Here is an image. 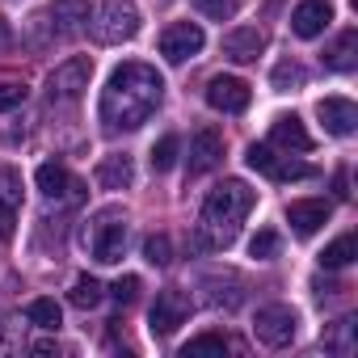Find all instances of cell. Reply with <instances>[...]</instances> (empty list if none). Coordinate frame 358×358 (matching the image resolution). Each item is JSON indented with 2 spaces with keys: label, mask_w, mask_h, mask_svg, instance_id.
Segmentation results:
<instances>
[{
  "label": "cell",
  "mask_w": 358,
  "mask_h": 358,
  "mask_svg": "<svg viewBox=\"0 0 358 358\" xmlns=\"http://www.w3.org/2000/svg\"><path fill=\"white\" fill-rule=\"evenodd\" d=\"M354 257H358V241H354V232H345V236H337L333 245H324L320 266H324V270H341V266H350Z\"/></svg>",
  "instance_id": "obj_22"
},
{
  "label": "cell",
  "mask_w": 358,
  "mask_h": 358,
  "mask_svg": "<svg viewBox=\"0 0 358 358\" xmlns=\"http://www.w3.org/2000/svg\"><path fill=\"white\" fill-rule=\"evenodd\" d=\"M354 64H358V30H341L337 43L324 51V68H333V72H350Z\"/></svg>",
  "instance_id": "obj_21"
},
{
  "label": "cell",
  "mask_w": 358,
  "mask_h": 358,
  "mask_svg": "<svg viewBox=\"0 0 358 358\" xmlns=\"http://www.w3.org/2000/svg\"><path fill=\"white\" fill-rule=\"evenodd\" d=\"M101 295H106V291H101V282H97V278H89V274H80V278L72 282V291H68V299H72L76 308H97V303H101Z\"/></svg>",
  "instance_id": "obj_25"
},
{
  "label": "cell",
  "mask_w": 358,
  "mask_h": 358,
  "mask_svg": "<svg viewBox=\"0 0 358 358\" xmlns=\"http://www.w3.org/2000/svg\"><path fill=\"white\" fill-rule=\"evenodd\" d=\"M177 152H182V139L177 135H164L160 143H152V169L156 173H169L177 164Z\"/></svg>",
  "instance_id": "obj_27"
},
{
  "label": "cell",
  "mask_w": 358,
  "mask_h": 358,
  "mask_svg": "<svg viewBox=\"0 0 358 358\" xmlns=\"http://www.w3.org/2000/svg\"><path fill=\"white\" fill-rule=\"evenodd\" d=\"M203 43H207V34H203L199 22H173V26L160 34V55H164L169 64H186V59H194V55L203 51Z\"/></svg>",
  "instance_id": "obj_7"
},
{
  "label": "cell",
  "mask_w": 358,
  "mask_h": 358,
  "mask_svg": "<svg viewBox=\"0 0 358 358\" xmlns=\"http://www.w3.org/2000/svg\"><path fill=\"white\" fill-rule=\"evenodd\" d=\"M30 350H34V354H43V358H51V354H59V345H55V341H34Z\"/></svg>",
  "instance_id": "obj_34"
},
{
  "label": "cell",
  "mask_w": 358,
  "mask_h": 358,
  "mask_svg": "<svg viewBox=\"0 0 358 358\" xmlns=\"http://www.w3.org/2000/svg\"><path fill=\"white\" fill-rule=\"evenodd\" d=\"M89 76H93V59H85V55L59 64V68L51 72V80H47L51 101H76V97L89 89Z\"/></svg>",
  "instance_id": "obj_8"
},
{
  "label": "cell",
  "mask_w": 358,
  "mask_h": 358,
  "mask_svg": "<svg viewBox=\"0 0 358 358\" xmlns=\"http://www.w3.org/2000/svg\"><path fill=\"white\" fill-rule=\"evenodd\" d=\"M135 182V169H131V156H106L97 164V186L101 190H127Z\"/></svg>",
  "instance_id": "obj_19"
},
{
  "label": "cell",
  "mask_w": 358,
  "mask_h": 358,
  "mask_svg": "<svg viewBox=\"0 0 358 358\" xmlns=\"http://www.w3.org/2000/svg\"><path fill=\"white\" fill-rule=\"evenodd\" d=\"M270 143H278V148H287V152H312V135L303 131V122H299L295 114L274 118V127H270Z\"/></svg>",
  "instance_id": "obj_18"
},
{
  "label": "cell",
  "mask_w": 358,
  "mask_h": 358,
  "mask_svg": "<svg viewBox=\"0 0 358 358\" xmlns=\"http://www.w3.org/2000/svg\"><path fill=\"white\" fill-rule=\"evenodd\" d=\"M135 30H139L135 0H106V5L97 9V17H93V38L101 47H118V43L135 38Z\"/></svg>",
  "instance_id": "obj_3"
},
{
  "label": "cell",
  "mask_w": 358,
  "mask_h": 358,
  "mask_svg": "<svg viewBox=\"0 0 358 358\" xmlns=\"http://www.w3.org/2000/svg\"><path fill=\"white\" fill-rule=\"evenodd\" d=\"M220 160H224V135L215 127H199L194 139H190V177L211 173Z\"/></svg>",
  "instance_id": "obj_11"
},
{
  "label": "cell",
  "mask_w": 358,
  "mask_h": 358,
  "mask_svg": "<svg viewBox=\"0 0 358 358\" xmlns=\"http://www.w3.org/2000/svg\"><path fill=\"white\" fill-rule=\"evenodd\" d=\"M249 85L241 80V76H211V85H207V106L211 110H220V114H241V110H249Z\"/></svg>",
  "instance_id": "obj_10"
},
{
  "label": "cell",
  "mask_w": 358,
  "mask_h": 358,
  "mask_svg": "<svg viewBox=\"0 0 358 358\" xmlns=\"http://www.w3.org/2000/svg\"><path fill=\"white\" fill-rule=\"evenodd\" d=\"M245 160H249V169L266 173L270 182H308V177H316L312 164H303V160H287V156H274V148H266V143H253V148L245 152Z\"/></svg>",
  "instance_id": "obj_6"
},
{
  "label": "cell",
  "mask_w": 358,
  "mask_h": 358,
  "mask_svg": "<svg viewBox=\"0 0 358 358\" xmlns=\"http://www.w3.org/2000/svg\"><path fill=\"white\" fill-rule=\"evenodd\" d=\"M5 47H13V30H9L5 17H0V51H5Z\"/></svg>",
  "instance_id": "obj_35"
},
{
  "label": "cell",
  "mask_w": 358,
  "mask_h": 358,
  "mask_svg": "<svg viewBox=\"0 0 358 358\" xmlns=\"http://www.w3.org/2000/svg\"><path fill=\"white\" fill-rule=\"evenodd\" d=\"M262 51H266V34H262L257 26H241V30L224 34V55H228L232 64H253Z\"/></svg>",
  "instance_id": "obj_17"
},
{
  "label": "cell",
  "mask_w": 358,
  "mask_h": 358,
  "mask_svg": "<svg viewBox=\"0 0 358 358\" xmlns=\"http://www.w3.org/2000/svg\"><path fill=\"white\" fill-rule=\"evenodd\" d=\"M17 207H22V177L13 169H0V241H9L17 228Z\"/></svg>",
  "instance_id": "obj_14"
},
{
  "label": "cell",
  "mask_w": 358,
  "mask_h": 358,
  "mask_svg": "<svg viewBox=\"0 0 358 358\" xmlns=\"http://www.w3.org/2000/svg\"><path fill=\"white\" fill-rule=\"evenodd\" d=\"M253 211V190L245 186V182H224L220 190H211L207 194V203H203V245H211V249H228L236 236H241V224H245V215Z\"/></svg>",
  "instance_id": "obj_2"
},
{
  "label": "cell",
  "mask_w": 358,
  "mask_h": 358,
  "mask_svg": "<svg viewBox=\"0 0 358 358\" xmlns=\"http://www.w3.org/2000/svg\"><path fill=\"white\" fill-rule=\"evenodd\" d=\"M135 295H139V278H135V274H122V278L110 287V299H114V303H135Z\"/></svg>",
  "instance_id": "obj_32"
},
{
  "label": "cell",
  "mask_w": 358,
  "mask_h": 358,
  "mask_svg": "<svg viewBox=\"0 0 358 358\" xmlns=\"http://www.w3.org/2000/svg\"><path fill=\"white\" fill-rule=\"evenodd\" d=\"M89 249H93V257H97L101 266L122 262V253H127V224L118 220V211H101V215L93 220V228H89Z\"/></svg>",
  "instance_id": "obj_4"
},
{
  "label": "cell",
  "mask_w": 358,
  "mask_h": 358,
  "mask_svg": "<svg viewBox=\"0 0 358 358\" xmlns=\"http://www.w3.org/2000/svg\"><path fill=\"white\" fill-rule=\"evenodd\" d=\"M26 101V89L22 85H0V110H13Z\"/></svg>",
  "instance_id": "obj_33"
},
{
  "label": "cell",
  "mask_w": 358,
  "mask_h": 358,
  "mask_svg": "<svg viewBox=\"0 0 358 358\" xmlns=\"http://www.w3.org/2000/svg\"><path fill=\"white\" fill-rule=\"evenodd\" d=\"M329 22H333V5H329V0H299L295 13H291V30H295L299 38L324 34Z\"/></svg>",
  "instance_id": "obj_12"
},
{
  "label": "cell",
  "mask_w": 358,
  "mask_h": 358,
  "mask_svg": "<svg viewBox=\"0 0 358 358\" xmlns=\"http://www.w3.org/2000/svg\"><path fill=\"white\" fill-rule=\"evenodd\" d=\"M194 9L211 22H228L236 9H241V0H194Z\"/></svg>",
  "instance_id": "obj_29"
},
{
  "label": "cell",
  "mask_w": 358,
  "mask_h": 358,
  "mask_svg": "<svg viewBox=\"0 0 358 358\" xmlns=\"http://www.w3.org/2000/svg\"><path fill=\"white\" fill-rule=\"evenodd\" d=\"M51 22L59 26V34H80L85 22H89V0H55Z\"/></svg>",
  "instance_id": "obj_20"
},
{
  "label": "cell",
  "mask_w": 358,
  "mask_h": 358,
  "mask_svg": "<svg viewBox=\"0 0 358 358\" xmlns=\"http://www.w3.org/2000/svg\"><path fill=\"white\" fill-rule=\"evenodd\" d=\"M287 224L295 228V236H312L329 224V203L324 199H299L287 207Z\"/></svg>",
  "instance_id": "obj_16"
},
{
  "label": "cell",
  "mask_w": 358,
  "mask_h": 358,
  "mask_svg": "<svg viewBox=\"0 0 358 358\" xmlns=\"http://www.w3.org/2000/svg\"><path fill=\"white\" fill-rule=\"evenodd\" d=\"M26 320L38 324V329H51V333H55L64 316H59V303H55V299H34V303L26 308Z\"/></svg>",
  "instance_id": "obj_26"
},
{
  "label": "cell",
  "mask_w": 358,
  "mask_h": 358,
  "mask_svg": "<svg viewBox=\"0 0 358 358\" xmlns=\"http://www.w3.org/2000/svg\"><path fill=\"white\" fill-rule=\"evenodd\" d=\"M295 329H299V316L287 308V303H266L257 308V320H253V337L270 350H282L295 341Z\"/></svg>",
  "instance_id": "obj_5"
},
{
  "label": "cell",
  "mask_w": 358,
  "mask_h": 358,
  "mask_svg": "<svg viewBox=\"0 0 358 358\" xmlns=\"http://www.w3.org/2000/svg\"><path fill=\"white\" fill-rule=\"evenodd\" d=\"M203 354H228V337L224 333H203V337H194V341H186L182 345V358H203Z\"/></svg>",
  "instance_id": "obj_24"
},
{
  "label": "cell",
  "mask_w": 358,
  "mask_h": 358,
  "mask_svg": "<svg viewBox=\"0 0 358 358\" xmlns=\"http://www.w3.org/2000/svg\"><path fill=\"white\" fill-rule=\"evenodd\" d=\"M186 316H190V295L186 291H160L152 312H148V329L156 337H169L177 324H186Z\"/></svg>",
  "instance_id": "obj_9"
},
{
  "label": "cell",
  "mask_w": 358,
  "mask_h": 358,
  "mask_svg": "<svg viewBox=\"0 0 358 358\" xmlns=\"http://www.w3.org/2000/svg\"><path fill=\"white\" fill-rule=\"evenodd\" d=\"M160 97H164V80H160L156 68H148V64H122V68L110 72V80L101 89L97 114H101L106 131H139L156 114Z\"/></svg>",
  "instance_id": "obj_1"
},
{
  "label": "cell",
  "mask_w": 358,
  "mask_h": 358,
  "mask_svg": "<svg viewBox=\"0 0 358 358\" xmlns=\"http://www.w3.org/2000/svg\"><path fill=\"white\" fill-rule=\"evenodd\" d=\"M270 80H274V89H282V93H287V89H299V85H303L308 76H303V68H299V64L282 59V64L274 68V76H270Z\"/></svg>",
  "instance_id": "obj_28"
},
{
  "label": "cell",
  "mask_w": 358,
  "mask_h": 358,
  "mask_svg": "<svg viewBox=\"0 0 358 358\" xmlns=\"http://www.w3.org/2000/svg\"><path fill=\"white\" fill-rule=\"evenodd\" d=\"M316 118L324 122L329 135H354V127H358V110H354L350 97H324V101H316Z\"/></svg>",
  "instance_id": "obj_13"
},
{
  "label": "cell",
  "mask_w": 358,
  "mask_h": 358,
  "mask_svg": "<svg viewBox=\"0 0 358 358\" xmlns=\"http://www.w3.org/2000/svg\"><path fill=\"white\" fill-rule=\"evenodd\" d=\"M143 257H148L152 266H169V262H173V245H169V236H148V241H143Z\"/></svg>",
  "instance_id": "obj_30"
},
{
  "label": "cell",
  "mask_w": 358,
  "mask_h": 358,
  "mask_svg": "<svg viewBox=\"0 0 358 358\" xmlns=\"http://www.w3.org/2000/svg\"><path fill=\"white\" fill-rule=\"evenodd\" d=\"M354 316H341V320H333L329 329H324V350L329 354H354Z\"/></svg>",
  "instance_id": "obj_23"
},
{
  "label": "cell",
  "mask_w": 358,
  "mask_h": 358,
  "mask_svg": "<svg viewBox=\"0 0 358 358\" xmlns=\"http://www.w3.org/2000/svg\"><path fill=\"white\" fill-rule=\"evenodd\" d=\"M278 245H282V241H278V232H270V228H262V232H257V236L249 241V253L266 262V257H274V253H278Z\"/></svg>",
  "instance_id": "obj_31"
},
{
  "label": "cell",
  "mask_w": 358,
  "mask_h": 358,
  "mask_svg": "<svg viewBox=\"0 0 358 358\" xmlns=\"http://www.w3.org/2000/svg\"><path fill=\"white\" fill-rule=\"evenodd\" d=\"M34 182H38V190L47 194V199H80V182L64 169V164H55V160H47V164H38V173H34Z\"/></svg>",
  "instance_id": "obj_15"
}]
</instances>
